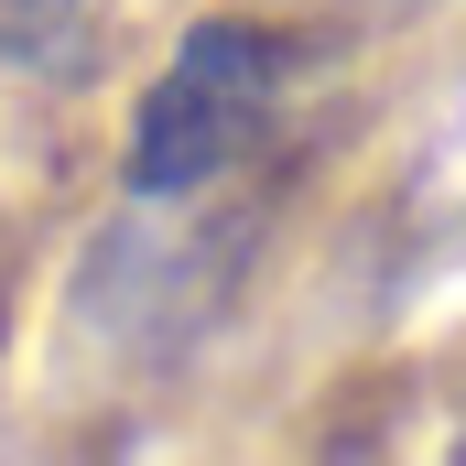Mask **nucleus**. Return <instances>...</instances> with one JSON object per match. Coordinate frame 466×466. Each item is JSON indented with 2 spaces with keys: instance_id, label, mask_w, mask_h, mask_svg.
<instances>
[{
  "instance_id": "f257e3e1",
  "label": "nucleus",
  "mask_w": 466,
  "mask_h": 466,
  "mask_svg": "<svg viewBox=\"0 0 466 466\" xmlns=\"http://www.w3.org/2000/svg\"><path fill=\"white\" fill-rule=\"evenodd\" d=\"M282 76H293L282 33H260V22H196L174 44V66L152 76L141 119H130V196H196V185H218L271 130Z\"/></svg>"
},
{
  "instance_id": "f03ea898",
  "label": "nucleus",
  "mask_w": 466,
  "mask_h": 466,
  "mask_svg": "<svg viewBox=\"0 0 466 466\" xmlns=\"http://www.w3.org/2000/svg\"><path fill=\"white\" fill-rule=\"evenodd\" d=\"M76 11H87V0H0V55H11V66L66 55V44H76Z\"/></svg>"
}]
</instances>
